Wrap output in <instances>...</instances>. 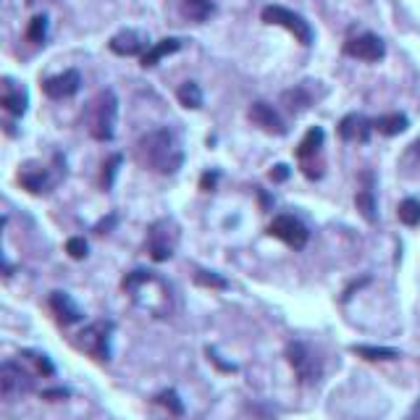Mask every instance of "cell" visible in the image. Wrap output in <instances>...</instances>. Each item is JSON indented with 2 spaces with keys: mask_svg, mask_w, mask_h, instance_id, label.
Instances as JSON below:
<instances>
[{
  "mask_svg": "<svg viewBox=\"0 0 420 420\" xmlns=\"http://www.w3.org/2000/svg\"><path fill=\"white\" fill-rule=\"evenodd\" d=\"M260 16H263L266 24H276V27L289 30L297 40H300L302 45H310V43H313V30H310V24H307L300 14L289 11L284 5H266Z\"/></svg>",
  "mask_w": 420,
  "mask_h": 420,
  "instance_id": "5",
  "label": "cell"
},
{
  "mask_svg": "<svg viewBox=\"0 0 420 420\" xmlns=\"http://www.w3.org/2000/svg\"><path fill=\"white\" fill-rule=\"evenodd\" d=\"M176 50H181V40H179V37H165V40L155 43V45L148 47V50L142 53V66H145V69H152L155 63H161L165 56H174Z\"/></svg>",
  "mask_w": 420,
  "mask_h": 420,
  "instance_id": "17",
  "label": "cell"
},
{
  "mask_svg": "<svg viewBox=\"0 0 420 420\" xmlns=\"http://www.w3.org/2000/svg\"><path fill=\"white\" fill-rule=\"evenodd\" d=\"M410 420H420V402H418V407L412 410V415H410Z\"/></svg>",
  "mask_w": 420,
  "mask_h": 420,
  "instance_id": "38",
  "label": "cell"
},
{
  "mask_svg": "<svg viewBox=\"0 0 420 420\" xmlns=\"http://www.w3.org/2000/svg\"><path fill=\"white\" fill-rule=\"evenodd\" d=\"M250 121L255 124L257 129H263V132H268L273 137H281L286 135V124L284 119L279 116V110L268 103H253L250 105Z\"/></svg>",
  "mask_w": 420,
  "mask_h": 420,
  "instance_id": "11",
  "label": "cell"
},
{
  "mask_svg": "<svg viewBox=\"0 0 420 420\" xmlns=\"http://www.w3.org/2000/svg\"><path fill=\"white\" fill-rule=\"evenodd\" d=\"M108 47L116 53V56H124V58H129V56H139V53H145V34H139L135 30H121L119 34H113L110 37V43Z\"/></svg>",
  "mask_w": 420,
  "mask_h": 420,
  "instance_id": "15",
  "label": "cell"
},
{
  "mask_svg": "<svg viewBox=\"0 0 420 420\" xmlns=\"http://www.w3.org/2000/svg\"><path fill=\"white\" fill-rule=\"evenodd\" d=\"M415 148H418V152H420V142H418V145H415Z\"/></svg>",
  "mask_w": 420,
  "mask_h": 420,
  "instance_id": "40",
  "label": "cell"
},
{
  "mask_svg": "<svg viewBox=\"0 0 420 420\" xmlns=\"http://www.w3.org/2000/svg\"><path fill=\"white\" fill-rule=\"evenodd\" d=\"M3 226H5V218H0V229H3Z\"/></svg>",
  "mask_w": 420,
  "mask_h": 420,
  "instance_id": "39",
  "label": "cell"
},
{
  "mask_svg": "<svg viewBox=\"0 0 420 420\" xmlns=\"http://www.w3.org/2000/svg\"><path fill=\"white\" fill-rule=\"evenodd\" d=\"M371 129H373V121L360 119L358 113H349L342 119L339 124V137L349 142V139H360V142H368L371 139Z\"/></svg>",
  "mask_w": 420,
  "mask_h": 420,
  "instance_id": "16",
  "label": "cell"
},
{
  "mask_svg": "<svg viewBox=\"0 0 420 420\" xmlns=\"http://www.w3.org/2000/svg\"><path fill=\"white\" fill-rule=\"evenodd\" d=\"M137 161L155 174H176L184 163V150L179 148L174 132L155 129L137 142Z\"/></svg>",
  "mask_w": 420,
  "mask_h": 420,
  "instance_id": "1",
  "label": "cell"
},
{
  "mask_svg": "<svg viewBox=\"0 0 420 420\" xmlns=\"http://www.w3.org/2000/svg\"><path fill=\"white\" fill-rule=\"evenodd\" d=\"M352 352L360 355L365 360H397L399 358V349L394 347H375V345H352Z\"/></svg>",
  "mask_w": 420,
  "mask_h": 420,
  "instance_id": "20",
  "label": "cell"
},
{
  "mask_svg": "<svg viewBox=\"0 0 420 420\" xmlns=\"http://www.w3.org/2000/svg\"><path fill=\"white\" fill-rule=\"evenodd\" d=\"M399 221L405 226H420V202L415 197H407L399 202Z\"/></svg>",
  "mask_w": 420,
  "mask_h": 420,
  "instance_id": "25",
  "label": "cell"
},
{
  "mask_svg": "<svg viewBox=\"0 0 420 420\" xmlns=\"http://www.w3.org/2000/svg\"><path fill=\"white\" fill-rule=\"evenodd\" d=\"M34 391V373H30L21 362H0V399L14 402Z\"/></svg>",
  "mask_w": 420,
  "mask_h": 420,
  "instance_id": "4",
  "label": "cell"
},
{
  "mask_svg": "<svg viewBox=\"0 0 420 420\" xmlns=\"http://www.w3.org/2000/svg\"><path fill=\"white\" fill-rule=\"evenodd\" d=\"M27 37H30V43H45L47 37V16H34L30 21V30H27Z\"/></svg>",
  "mask_w": 420,
  "mask_h": 420,
  "instance_id": "28",
  "label": "cell"
},
{
  "mask_svg": "<svg viewBox=\"0 0 420 420\" xmlns=\"http://www.w3.org/2000/svg\"><path fill=\"white\" fill-rule=\"evenodd\" d=\"M24 358H30L32 365H34V371H37L40 375H45V378L56 375V365H53V360L47 358L45 352H37V349H24Z\"/></svg>",
  "mask_w": 420,
  "mask_h": 420,
  "instance_id": "24",
  "label": "cell"
},
{
  "mask_svg": "<svg viewBox=\"0 0 420 420\" xmlns=\"http://www.w3.org/2000/svg\"><path fill=\"white\" fill-rule=\"evenodd\" d=\"M286 360L294 368V373L302 384H315L320 378V362L313 355V349L302 342H292L286 347Z\"/></svg>",
  "mask_w": 420,
  "mask_h": 420,
  "instance_id": "8",
  "label": "cell"
},
{
  "mask_svg": "<svg viewBox=\"0 0 420 420\" xmlns=\"http://www.w3.org/2000/svg\"><path fill=\"white\" fill-rule=\"evenodd\" d=\"M289 174H292V171H289V165L279 163V165H273V171H270V179H273V181H286V179H289Z\"/></svg>",
  "mask_w": 420,
  "mask_h": 420,
  "instance_id": "33",
  "label": "cell"
},
{
  "mask_svg": "<svg viewBox=\"0 0 420 420\" xmlns=\"http://www.w3.org/2000/svg\"><path fill=\"white\" fill-rule=\"evenodd\" d=\"M218 179H221V174H218V171H208V174L200 179V189L213 192V189H215V184H218Z\"/></svg>",
  "mask_w": 420,
  "mask_h": 420,
  "instance_id": "32",
  "label": "cell"
},
{
  "mask_svg": "<svg viewBox=\"0 0 420 420\" xmlns=\"http://www.w3.org/2000/svg\"><path fill=\"white\" fill-rule=\"evenodd\" d=\"M116 119H119V97L113 90H103L95 95L87 108V129L97 142H110L116 135Z\"/></svg>",
  "mask_w": 420,
  "mask_h": 420,
  "instance_id": "2",
  "label": "cell"
},
{
  "mask_svg": "<svg viewBox=\"0 0 420 420\" xmlns=\"http://www.w3.org/2000/svg\"><path fill=\"white\" fill-rule=\"evenodd\" d=\"M345 53L358 60H371V63H373V60L384 58L386 45H384V40H381L378 34H360V37H355V40L347 43Z\"/></svg>",
  "mask_w": 420,
  "mask_h": 420,
  "instance_id": "10",
  "label": "cell"
},
{
  "mask_svg": "<svg viewBox=\"0 0 420 420\" xmlns=\"http://www.w3.org/2000/svg\"><path fill=\"white\" fill-rule=\"evenodd\" d=\"M323 139H326V135H323V129L320 126H313L307 135H305V139L300 142V148H297V158H313L315 152L320 150V145H323Z\"/></svg>",
  "mask_w": 420,
  "mask_h": 420,
  "instance_id": "21",
  "label": "cell"
},
{
  "mask_svg": "<svg viewBox=\"0 0 420 420\" xmlns=\"http://www.w3.org/2000/svg\"><path fill=\"white\" fill-rule=\"evenodd\" d=\"M358 210H360V215L365 218V221H371V224L378 221V213H375V197L371 189L358 192Z\"/></svg>",
  "mask_w": 420,
  "mask_h": 420,
  "instance_id": "26",
  "label": "cell"
},
{
  "mask_svg": "<svg viewBox=\"0 0 420 420\" xmlns=\"http://www.w3.org/2000/svg\"><path fill=\"white\" fill-rule=\"evenodd\" d=\"M407 126H410V121H407V116H402V113H386V116H378V119L373 121V129H378L384 137L402 135Z\"/></svg>",
  "mask_w": 420,
  "mask_h": 420,
  "instance_id": "19",
  "label": "cell"
},
{
  "mask_svg": "<svg viewBox=\"0 0 420 420\" xmlns=\"http://www.w3.org/2000/svg\"><path fill=\"white\" fill-rule=\"evenodd\" d=\"M119 165H121V155H110V158H108V163L103 165V168H105V171H103V187H105V189H110V187H113V179H116Z\"/></svg>",
  "mask_w": 420,
  "mask_h": 420,
  "instance_id": "31",
  "label": "cell"
},
{
  "mask_svg": "<svg viewBox=\"0 0 420 420\" xmlns=\"http://www.w3.org/2000/svg\"><path fill=\"white\" fill-rule=\"evenodd\" d=\"M19 184L32 195H43L50 189V174L40 163H24L19 168Z\"/></svg>",
  "mask_w": 420,
  "mask_h": 420,
  "instance_id": "14",
  "label": "cell"
},
{
  "mask_svg": "<svg viewBox=\"0 0 420 420\" xmlns=\"http://www.w3.org/2000/svg\"><path fill=\"white\" fill-rule=\"evenodd\" d=\"M195 284L213 286V289H226V286H229V281H226L224 276L213 273V270H197V273H195Z\"/></svg>",
  "mask_w": 420,
  "mask_h": 420,
  "instance_id": "29",
  "label": "cell"
},
{
  "mask_svg": "<svg viewBox=\"0 0 420 420\" xmlns=\"http://www.w3.org/2000/svg\"><path fill=\"white\" fill-rule=\"evenodd\" d=\"M116 224V215H108V218H105L103 224H97L95 226V231H97V234H105V231H108V229H110V226Z\"/></svg>",
  "mask_w": 420,
  "mask_h": 420,
  "instance_id": "36",
  "label": "cell"
},
{
  "mask_svg": "<svg viewBox=\"0 0 420 420\" xmlns=\"http://www.w3.org/2000/svg\"><path fill=\"white\" fill-rule=\"evenodd\" d=\"M176 242H179V231L171 221H158L150 226V234H148V250L150 257L158 263L171 260L174 250H176Z\"/></svg>",
  "mask_w": 420,
  "mask_h": 420,
  "instance_id": "6",
  "label": "cell"
},
{
  "mask_svg": "<svg viewBox=\"0 0 420 420\" xmlns=\"http://www.w3.org/2000/svg\"><path fill=\"white\" fill-rule=\"evenodd\" d=\"M0 268H3V273H5V276H8V273H11V270H14V266H8V263H5V260H3V255H0Z\"/></svg>",
  "mask_w": 420,
  "mask_h": 420,
  "instance_id": "37",
  "label": "cell"
},
{
  "mask_svg": "<svg viewBox=\"0 0 420 420\" xmlns=\"http://www.w3.org/2000/svg\"><path fill=\"white\" fill-rule=\"evenodd\" d=\"M79 87H82V76H79V71H74V69H69V71H63V74L50 76V79L43 82V90H45V95L47 97H53V100H66V97L76 95Z\"/></svg>",
  "mask_w": 420,
  "mask_h": 420,
  "instance_id": "12",
  "label": "cell"
},
{
  "mask_svg": "<svg viewBox=\"0 0 420 420\" xmlns=\"http://www.w3.org/2000/svg\"><path fill=\"white\" fill-rule=\"evenodd\" d=\"M176 97H179V103L184 108H192V110L202 105V90H200L197 82H184L179 87V92H176Z\"/></svg>",
  "mask_w": 420,
  "mask_h": 420,
  "instance_id": "22",
  "label": "cell"
},
{
  "mask_svg": "<svg viewBox=\"0 0 420 420\" xmlns=\"http://www.w3.org/2000/svg\"><path fill=\"white\" fill-rule=\"evenodd\" d=\"M69 397V389H45L43 391V399H63Z\"/></svg>",
  "mask_w": 420,
  "mask_h": 420,
  "instance_id": "35",
  "label": "cell"
},
{
  "mask_svg": "<svg viewBox=\"0 0 420 420\" xmlns=\"http://www.w3.org/2000/svg\"><path fill=\"white\" fill-rule=\"evenodd\" d=\"M110 336H113V323L110 320H97V323H90L87 329H82L76 334L74 345L90 355L95 360L108 362L110 360Z\"/></svg>",
  "mask_w": 420,
  "mask_h": 420,
  "instance_id": "3",
  "label": "cell"
},
{
  "mask_svg": "<svg viewBox=\"0 0 420 420\" xmlns=\"http://www.w3.org/2000/svg\"><path fill=\"white\" fill-rule=\"evenodd\" d=\"M208 355H210V360L215 362V365H218V368H224V371H229V373H234V371H237V365H231V362L221 360V358H218V355H215V349H213V347H210V349H208Z\"/></svg>",
  "mask_w": 420,
  "mask_h": 420,
  "instance_id": "34",
  "label": "cell"
},
{
  "mask_svg": "<svg viewBox=\"0 0 420 420\" xmlns=\"http://www.w3.org/2000/svg\"><path fill=\"white\" fill-rule=\"evenodd\" d=\"M66 253L74 257V260H84L87 253H90V244H87V240H82V237H71V240L66 242Z\"/></svg>",
  "mask_w": 420,
  "mask_h": 420,
  "instance_id": "30",
  "label": "cell"
},
{
  "mask_svg": "<svg viewBox=\"0 0 420 420\" xmlns=\"http://www.w3.org/2000/svg\"><path fill=\"white\" fill-rule=\"evenodd\" d=\"M30 105V92L21 82H16L11 76L0 79V108L8 110L11 116H24Z\"/></svg>",
  "mask_w": 420,
  "mask_h": 420,
  "instance_id": "9",
  "label": "cell"
},
{
  "mask_svg": "<svg viewBox=\"0 0 420 420\" xmlns=\"http://www.w3.org/2000/svg\"><path fill=\"white\" fill-rule=\"evenodd\" d=\"M50 310H53V315H56V320H58L60 326H74V323H79L84 318L82 307L66 292H50Z\"/></svg>",
  "mask_w": 420,
  "mask_h": 420,
  "instance_id": "13",
  "label": "cell"
},
{
  "mask_svg": "<svg viewBox=\"0 0 420 420\" xmlns=\"http://www.w3.org/2000/svg\"><path fill=\"white\" fill-rule=\"evenodd\" d=\"M281 100H284V105L292 110V113H300V110H305V108H310V95L305 92V87H294V90H289L281 95Z\"/></svg>",
  "mask_w": 420,
  "mask_h": 420,
  "instance_id": "23",
  "label": "cell"
},
{
  "mask_svg": "<svg viewBox=\"0 0 420 420\" xmlns=\"http://www.w3.org/2000/svg\"><path fill=\"white\" fill-rule=\"evenodd\" d=\"M270 237H276V240H281L284 244H289L292 250H302L307 240H310V231H307V226L302 224L297 215H276L268 226Z\"/></svg>",
  "mask_w": 420,
  "mask_h": 420,
  "instance_id": "7",
  "label": "cell"
},
{
  "mask_svg": "<svg viewBox=\"0 0 420 420\" xmlns=\"http://www.w3.org/2000/svg\"><path fill=\"white\" fill-rule=\"evenodd\" d=\"M158 405H163L171 415H184V405H181V399H179V394L174 389H165V391H161L158 397Z\"/></svg>",
  "mask_w": 420,
  "mask_h": 420,
  "instance_id": "27",
  "label": "cell"
},
{
  "mask_svg": "<svg viewBox=\"0 0 420 420\" xmlns=\"http://www.w3.org/2000/svg\"><path fill=\"white\" fill-rule=\"evenodd\" d=\"M213 14H215V5L210 0H181V16L195 21V24L208 21Z\"/></svg>",
  "mask_w": 420,
  "mask_h": 420,
  "instance_id": "18",
  "label": "cell"
}]
</instances>
